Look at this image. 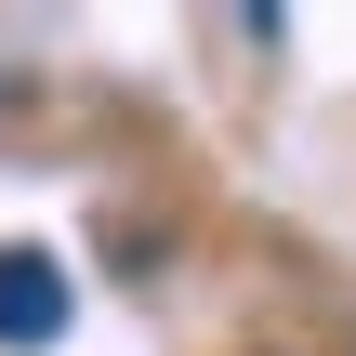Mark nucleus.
<instances>
[{
    "mask_svg": "<svg viewBox=\"0 0 356 356\" xmlns=\"http://www.w3.org/2000/svg\"><path fill=\"white\" fill-rule=\"evenodd\" d=\"M66 343V264L53 251H0V356Z\"/></svg>",
    "mask_w": 356,
    "mask_h": 356,
    "instance_id": "nucleus-1",
    "label": "nucleus"
}]
</instances>
